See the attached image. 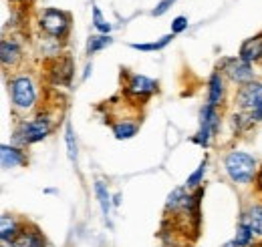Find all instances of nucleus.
Listing matches in <instances>:
<instances>
[{
    "label": "nucleus",
    "instance_id": "4",
    "mask_svg": "<svg viewBox=\"0 0 262 247\" xmlns=\"http://www.w3.org/2000/svg\"><path fill=\"white\" fill-rule=\"evenodd\" d=\"M40 29L55 38H63L69 31V14L57 8H47L40 16Z\"/></svg>",
    "mask_w": 262,
    "mask_h": 247
},
{
    "label": "nucleus",
    "instance_id": "28",
    "mask_svg": "<svg viewBox=\"0 0 262 247\" xmlns=\"http://www.w3.org/2000/svg\"><path fill=\"white\" fill-rule=\"evenodd\" d=\"M256 187L262 191V167L258 169V173H256Z\"/></svg>",
    "mask_w": 262,
    "mask_h": 247
},
{
    "label": "nucleus",
    "instance_id": "30",
    "mask_svg": "<svg viewBox=\"0 0 262 247\" xmlns=\"http://www.w3.org/2000/svg\"><path fill=\"white\" fill-rule=\"evenodd\" d=\"M10 2H18V0H10Z\"/></svg>",
    "mask_w": 262,
    "mask_h": 247
},
{
    "label": "nucleus",
    "instance_id": "27",
    "mask_svg": "<svg viewBox=\"0 0 262 247\" xmlns=\"http://www.w3.org/2000/svg\"><path fill=\"white\" fill-rule=\"evenodd\" d=\"M250 117H252V121H262V103L250 113Z\"/></svg>",
    "mask_w": 262,
    "mask_h": 247
},
{
    "label": "nucleus",
    "instance_id": "29",
    "mask_svg": "<svg viewBox=\"0 0 262 247\" xmlns=\"http://www.w3.org/2000/svg\"><path fill=\"white\" fill-rule=\"evenodd\" d=\"M222 247H238V245H236V241L232 239V241H228V243H224V245H222Z\"/></svg>",
    "mask_w": 262,
    "mask_h": 247
},
{
    "label": "nucleus",
    "instance_id": "22",
    "mask_svg": "<svg viewBox=\"0 0 262 247\" xmlns=\"http://www.w3.org/2000/svg\"><path fill=\"white\" fill-rule=\"evenodd\" d=\"M113 133H115V137H117V139H131V137L137 133V125L127 123V121L117 123L115 127H113Z\"/></svg>",
    "mask_w": 262,
    "mask_h": 247
},
{
    "label": "nucleus",
    "instance_id": "24",
    "mask_svg": "<svg viewBox=\"0 0 262 247\" xmlns=\"http://www.w3.org/2000/svg\"><path fill=\"white\" fill-rule=\"evenodd\" d=\"M204 173H206V161H202V165L198 167L196 171L188 177V181H186V185L188 187H198L202 183V177H204Z\"/></svg>",
    "mask_w": 262,
    "mask_h": 247
},
{
    "label": "nucleus",
    "instance_id": "12",
    "mask_svg": "<svg viewBox=\"0 0 262 247\" xmlns=\"http://www.w3.org/2000/svg\"><path fill=\"white\" fill-rule=\"evenodd\" d=\"M0 61L4 66H14L20 61V46H18L16 40L2 38V42H0Z\"/></svg>",
    "mask_w": 262,
    "mask_h": 247
},
{
    "label": "nucleus",
    "instance_id": "2",
    "mask_svg": "<svg viewBox=\"0 0 262 247\" xmlns=\"http://www.w3.org/2000/svg\"><path fill=\"white\" fill-rule=\"evenodd\" d=\"M218 125H220V119H218L216 107L206 105L200 111V131H198V135L194 137V143L200 145V147H208L210 145V139L218 133Z\"/></svg>",
    "mask_w": 262,
    "mask_h": 247
},
{
    "label": "nucleus",
    "instance_id": "8",
    "mask_svg": "<svg viewBox=\"0 0 262 247\" xmlns=\"http://www.w3.org/2000/svg\"><path fill=\"white\" fill-rule=\"evenodd\" d=\"M75 72V64L71 57H59L51 64V79L55 85H63V87H71V79Z\"/></svg>",
    "mask_w": 262,
    "mask_h": 247
},
{
    "label": "nucleus",
    "instance_id": "11",
    "mask_svg": "<svg viewBox=\"0 0 262 247\" xmlns=\"http://www.w3.org/2000/svg\"><path fill=\"white\" fill-rule=\"evenodd\" d=\"M240 59L246 62H254L262 59V34H256L242 42L240 46Z\"/></svg>",
    "mask_w": 262,
    "mask_h": 247
},
{
    "label": "nucleus",
    "instance_id": "20",
    "mask_svg": "<svg viewBox=\"0 0 262 247\" xmlns=\"http://www.w3.org/2000/svg\"><path fill=\"white\" fill-rule=\"evenodd\" d=\"M113 42V38L111 36H107V34H101V36H91L89 38V42H87V55H95L99 51H103L105 46H109Z\"/></svg>",
    "mask_w": 262,
    "mask_h": 247
},
{
    "label": "nucleus",
    "instance_id": "17",
    "mask_svg": "<svg viewBox=\"0 0 262 247\" xmlns=\"http://www.w3.org/2000/svg\"><path fill=\"white\" fill-rule=\"evenodd\" d=\"M171 38H173V34L162 36V38L156 40V42H133L131 48H135V51H143V53H147V51H162L164 46H167V44L171 42Z\"/></svg>",
    "mask_w": 262,
    "mask_h": 247
},
{
    "label": "nucleus",
    "instance_id": "10",
    "mask_svg": "<svg viewBox=\"0 0 262 247\" xmlns=\"http://www.w3.org/2000/svg\"><path fill=\"white\" fill-rule=\"evenodd\" d=\"M158 83L143 77V75H133L127 83V93L133 96H149L151 93H156Z\"/></svg>",
    "mask_w": 262,
    "mask_h": 247
},
{
    "label": "nucleus",
    "instance_id": "3",
    "mask_svg": "<svg viewBox=\"0 0 262 247\" xmlns=\"http://www.w3.org/2000/svg\"><path fill=\"white\" fill-rule=\"evenodd\" d=\"M10 93H12V103L18 109H31L36 101V91H34L33 81L29 77H16L10 81Z\"/></svg>",
    "mask_w": 262,
    "mask_h": 247
},
{
    "label": "nucleus",
    "instance_id": "5",
    "mask_svg": "<svg viewBox=\"0 0 262 247\" xmlns=\"http://www.w3.org/2000/svg\"><path fill=\"white\" fill-rule=\"evenodd\" d=\"M51 129H53L51 119L47 115H38L34 121L23 125L20 135H23V141L25 143H38V141H42L51 133Z\"/></svg>",
    "mask_w": 262,
    "mask_h": 247
},
{
    "label": "nucleus",
    "instance_id": "14",
    "mask_svg": "<svg viewBox=\"0 0 262 247\" xmlns=\"http://www.w3.org/2000/svg\"><path fill=\"white\" fill-rule=\"evenodd\" d=\"M18 231H20V227L16 225L14 217L8 215V213H4V215L0 217V239H2V243L12 241L18 235Z\"/></svg>",
    "mask_w": 262,
    "mask_h": 247
},
{
    "label": "nucleus",
    "instance_id": "23",
    "mask_svg": "<svg viewBox=\"0 0 262 247\" xmlns=\"http://www.w3.org/2000/svg\"><path fill=\"white\" fill-rule=\"evenodd\" d=\"M93 24H95V29H97V31L105 32V34L111 31V24L103 18V14H101V10H99L97 6H93Z\"/></svg>",
    "mask_w": 262,
    "mask_h": 247
},
{
    "label": "nucleus",
    "instance_id": "1",
    "mask_svg": "<svg viewBox=\"0 0 262 247\" xmlns=\"http://www.w3.org/2000/svg\"><path fill=\"white\" fill-rule=\"evenodd\" d=\"M224 167L230 179L238 185H248L256 175V161L248 153H240V151L228 153L224 159Z\"/></svg>",
    "mask_w": 262,
    "mask_h": 247
},
{
    "label": "nucleus",
    "instance_id": "15",
    "mask_svg": "<svg viewBox=\"0 0 262 247\" xmlns=\"http://www.w3.org/2000/svg\"><path fill=\"white\" fill-rule=\"evenodd\" d=\"M224 98V83H222V77L220 72H214L210 77V94H208V105L212 107H218Z\"/></svg>",
    "mask_w": 262,
    "mask_h": 247
},
{
    "label": "nucleus",
    "instance_id": "21",
    "mask_svg": "<svg viewBox=\"0 0 262 247\" xmlns=\"http://www.w3.org/2000/svg\"><path fill=\"white\" fill-rule=\"evenodd\" d=\"M65 141H67V153H69V159L73 161V163H77V141H75V133H73V127L71 123H67V129H65Z\"/></svg>",
    "mask_w": 262,
    "mask_h": 247
},
{
    "label": "nucleus",
    "instance_id": "26",
    "mask_svg": "<svg viewBox=\"0 0 262 247\" xmlns=\"http://www.w3.org/2000/svg\"><path fill=\"white\" fill-rule=\"evenodd\" d=\"M173 2H176V0H162V2L154 8V12H151V14H154V16H162V14H165V12L169 10V6H171Z\"/></svg>",
    "mask_w": 262,
    "mask_h": 247
},
{
    "label": "nucleus",
    "instance_id": "6",
    "mask_svg": "<svg viewBox=\"0 0 262 247\" xmlns=\"http://www.w3.org/2000/svg\"><path fill=\"white\" fill-rule=\"evenodd\" d=\"M224 72L228 75L230 81H234L238 85L252 83V77H254V70H252L250 62L242 61L240 57L238 59H226L224 61Z\"/></svg>",
    "mask_w": 262,
    "mask_h": 247
},
{
    "label": "nucleus",
    "instance_id": "25",
    "mask_svg": "<svg viewBox=\"0 0 262 247\" xmlns=\"http://www.w3.org/2000/svg\"><path fill=\"white\" fill-rule=\"evenodd\" d=\"M186 29H188V18H186V16H178V18L171 22V34L184 32Z\"/></svg>",
    "mask_w": 262,
    "mask_h": 247
},
{
    "label": "nucleus",
    "instance_id": "16",
    "mask_svg": "<svg viewBox=\"0 0 262 247\" xmlns=\"http://www.w3.org/2000/svg\"><path fill=\"white\" fill-rule=\"evenodd\" d=\"M95 193H97V201L99 205H101V211H103V215L107 219L109 213H111V197H109V191H107V187H105L103 181H95Z\"/></svg>",
    "mask_w": 262,
    "mask_h": 247
},
{
    "label": "nucleus",
    "instance_id": "31",
    "mask_svg": "<svg viewBox=\"0 0 262 247\" xmlns=\"http://www.w3.org/2000/svg\"><path fill=\"white\" fill-rule=\"evenodd\" d=\"M260 247H262V245H260Z\"/></svg>",
    "mask_w": 262,
    "mask_h": 247
},
{
    "label": "nucleus",
    "instance_id": "19",
    "mask_svg": "<svg viewBox=\"0 0 262 247\" xmlns=\"http://www.w3.org/2000/svg\"><path fill=\"white\" fill-rule=\"evenodd\" d=\"M248 225H250V229L258 237H262V205L250 207V211H248Z\"/></svg>",
    "mask_w": 262,
    "mask_h": 247
},
{
    "label": "nucleus",
    "instance_id": "9",
    "mask_svg": "<svg viewBox=\"0 0 262 247\" xmlns=\"http://www.w3.org/2000/svg\"><path fill=\"white\" fill-rule=\"evenodd\" d=\"M45 237L34 227H23L18 235L10 241V247H45Z\"/></svg>",
    "mask_w": 262,
    "mask_h": 247
},
{
    "label": "nucleus",
    "instance_id": "13",
    "mask_svg": "<svg viewBox=\"0 0 262 247\" xmlns=\"http://www.w3.org/2000/svg\"><path fill=\"white\" fill-rule=\"evenodd\" d=\"M0 157H2V167L4 169H10V167H20L27 163V157L20 149L16 147H8V145H2L0 147Z\"/></svg>",
    "mask_w": 262,
    "mask_h": 247
},
{
    "label": "nucleus",
    "instance_id": "7",
    "mask_svg": "<svg viewBox=\"0 0 262 247\" xmlns=\"http://www.w3.org/2000/svg\"><path fill=\"white\" fill-rule=\"evenodd\" d=\"M236 103L240 109L246 111H254L262 103V83H246L240 87V91L236 94Z\"/></svg>",
    "mask_w": 262,
    "mask_h": 247
},
{
    "label": "nucleus",
    "instance_id": "18",
    "mask_svg": "<svg viewBox=\"0 0 262 247\" xmlns=\"http://www.w3.org/2000/svg\"><path fill=\"white\" fill-rule=\"evenodd\" d=\"M252 235H254V231L250 229V225H248V223H240L238 229H236V237H234V241H236V245L238 247H248L250 243H252Z\"/></svg>",
    "mask_w": 262,
    "mask_h": 247
}]
</instances>
